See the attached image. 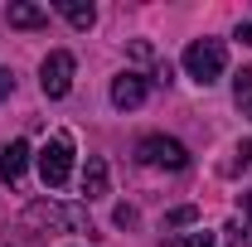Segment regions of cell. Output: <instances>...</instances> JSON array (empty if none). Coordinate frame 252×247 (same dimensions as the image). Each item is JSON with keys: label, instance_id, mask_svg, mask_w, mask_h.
<instances>
[{"label": "cell", "instance_id": "obj_1", "mask_svg": "<svg viewBox=\"0 0 252 247\" xmlns=\"http://www.w3.org/2000/svg\"><path fill=\"white\" fill-rule=\"evenodd\" d=\"M25 223H30V228H44V233H93L88 209L54 204V199H39V204H30V209H25Z\"/></svg>", "mask_w": 252, "mask_h": 247}, {"label": "cell", "instance_id": "obj_2", "mask_svg": "<svg viewBox=\"0 0 252 247\" xmlns=\"http://www.w3.org/2000/svg\"><path fill=\"white\" fill-rule=\"evenodd\" d=\"M68 175H73V136L59 131V136H49V146L39 151V180L49 189H63Z\"/></svg>", "mask_w": 252, "mask_h": 247}, {"label": "cell", "instance_id": "obj_3", "mask_svg": "<svg viewBox=\"0 0 252 247\" xmlns=\"http://www.w3.org/2000/svg\"><path fill=\"white\" fill-rule=\"evenodd\" d=\"M223 63H228L223 39H194V44L185 49V68H189V78H194V83H204V88H209V83L223 73Z\"/></svg>", "mask_w": 252, "mask_h": 247}, {"label": "cell", "instance_id": "obj_4", "mask_svg": "<svg viewBox=\"0 0 252 247\" xmlns=\"http://www.w3.org/2000/svg\"><path fill=\"white\" fill-rule=\"evenodd\" d=\"M136 160L151 165V170H185L189 165V151L175 141V136H146L136 146Z\"/></svg>", "mask_w": 252, "mask_h": 247}, {"label": "cell", "instance_id": "obj_5", "mask_svg": "<svg viewBox=\"0 0 252 247\" xmlns=\"http://www.w3.org/2000/svg\"><path fill=\"white\" fill-rule=\"evenodd\" d=\"M73 54H49L44 59V68H39V88H44V97H68V88H73Z\"/></svg>", "mask_w": 252, "mask_h": 247}, {"label": "cell", "instance_id": "obj_6", "mask_svg": "<svg viewBox=\"0 0 252 247\" xmlns=\"http://www.w3.org/2000/svg\"><path fill=\"white\" fill-rule=\"evenodd\" d=\"M25 165H30V146L25 141H5L0 146V180L5 185H20L25 180Z\"/></svg>", "mask_w": 252, "mask_h": 247}, {"label": "cell", "instance_id": "obj_7", "mask_svg": "<svg viewBox=\"0 0 252 247\" xmlns=\"http://www.w3.org/2000/svg\"><path fill=\"white\" fill-rule=\"evenodd\" d=\"M141 102H146V78H141V73H122V78L112 83V107L131 112V107H141Z\"/></svg>", "mask_w": 252, "mask_h": 247}, {"label": "cell", "instance_id": "obj_8", "mask_svg": "<svg viewBox=\"0 0 252 247\" xmlns=\"http://www.w3.org/2000/svg\"><path fill=\"white\" fill-rule=\"evenodd\" d=\"M5 25H10V30H44V25H49V10H39V5H25V0H15V5L5 10Z\"/></svg>", "mask_w": 252, "mask_h": 247}, {"label": "cell", "instance_id": "obj_9", "mask_svg": "<svg viewBox=\"0 0 252 247\" xmlns=\"http://www.w3.org/2000/svg\"><path fill=\"white\" fill-rule=\"evenodd\" d=\"M102 194H107V160L88 155V165H83V199H102Z\"/></svg>", "mask_w": 252, "mask_h": 247}, {"label": "cell", "instance_id": "obj_10", "mask_svg": "<svg viewBox=\"0 0 252 247\" xmlns=\"http://www.w3.org/2000/svg\"><path fill=\"white\" fill-rule=\"evenodd\" d=\"M54 10H59L73 30H93V25H97V10L88 5V0H54Z\"/></svg>", "mask_w": 252, "mask_h": 247}, {"label": "cell", "instance_id": "obj_11", "mask_svg": "<svg viewBox=\"0 0 252 247\" xmlns=\"http://www.w3.org/2000/svg\"><path fill=\"white\" fill-rule=\"evenodd\" d=\"M233 102H238V112H243V117H252V68L233 73Z\"/></svg>", "mask_w": 252, "mask_h": 247}, {"label": "cell", "instance_id": "obj_12", "mask_svg": "<svg viewBox=\"0 0 252 247\" xmlns=\"http://www.w3.org/2000/svg\"><path fill=\"white\" fill-rule=\"evenodd\" d=\"M238 170H252V141H243V146L233 151V160L223 165V175H238Z\"/></svg>", "mask_w": 252, "mask_h": 247}, {"label": "cell", "instance_id": "obj_13", "mask_svg": "<svg viewBox=\"0 0 252 247\" xmlns=\"http://www.w3.org/2000/svg\"><path fill=\"white\" fill-rule=\"evenodd\" d=\"M175 247H214V233L209 228H194V233H180Z\"/></svg>", "mask_w": 252, "mask_h": 247}, {"label": "cell", "instance_id": "obj_14", "mask_svg": "<svg viewBox=\"0 0 252 247\" xmlns=\"http://www.w3.org/2000/svg\"><path fill=\"white\" fill-rule=\"evenodd\" d=\"M189 223H199V209H194V204L175 209V214H165V228H189Z\"/></svg>", "mask_w": 252, "mask_h": 247}, {"label": "cell", "instance_id": "obj_15", "mask_svg": "<svg viewBox=\"0 0 252 247\" xmlns=\"http://www.w3.org/2000/svg\"><path fill=\"white\" fill-rule=\"evenodd\" d=\"M223 233H228V247H252V233H243L238 223H228Z\"/></svg>", "mask_w": 252, "mask_h": 247}, {"label": "cell", "instance_id": "obj_16", "mask_svg": "<svg viewBox=\"0 0 252 247\" xmlns=\"http://www.w3.org/2000/svg\"><path fill=\"white\" fill-rule=\"evenodd\" d=\"M131 223H136V209H126V204H122V209H117V228H131Z\"/></svg>", "mask_w": 252, "mask_h": 247}, {"label": "cell", "instance_id": "obj_17", "mask_svg": "<svg viewBox=\"0 0 252 247\" xmlns=\"http://www.w3.org/2000/svg\"><path fill=\"white\" fill-rule=\"evenodd\" d=\"M10 88H15V78H10V73H5V68H0V102H5V97H10Z\"/></svg>", "mask_w": 252, "mask_h": 247}, {"label": "cell", "instance_id": "obj_18", "mask_svg": "<svg viewBox=\"0 0 252 247\" xmlns=\"http://www.w3.org/2000/svg\"><path fill=\"white\" fill-rule=\"evenodd\" d=\"M238 39H243V44L252 49V25H238Z\"/></svg>", "mask_w": 252, "mask_h": 247}, {"label": "cell", "instance_id": "obj_19", "mask_svg": "<svg viewBox=\"0 0 252 247\" xmlns=\"http://www.w3.org/2000/svg\"><path fill=\"white\" fill-rule=\"evenodd\" d=\"M243 214H248V223H252V189L243 194Z\"/></svg>", "mask_w": 252, "mask_h": 247}]
</instances>
